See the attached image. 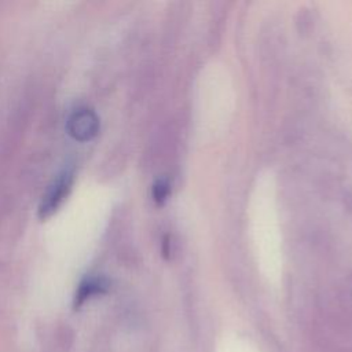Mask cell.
I'll return each mask as SVG.
<instances>
[{
	"instance_id": "obj_1",
	"label": "cell",
	"mask_w": 352,
	"mask_h": 352,
	"mask_svg": "<svg viewBox=\"0 0 352 352\" xmlns=\"http://www.w3.org/2000/svg\"><path fill=\"white\" fill-rule=\"evenodd\" d=\"M73 182H74V170L72 168L63 169L59 175L55 176V179L48 184L38 204L37 214L40 219H47L62 205L69 191L72 190Z\"/></svg>"
},
{
	"instance_id": "obj_2",
	"label": "cell",
	"mask_w": 352,
	"mask_h": 352,
	"mask_svg": "<svg viewBox=\"0 0 352 352\" xmlns=\"http://www.w3.org/2000/svg\"><path fill=\"white\" fill-rule=\"evenodd\" d=\"M99 117L92 107L81 106L74 109L66 121V129L72 138L85 142L99 132Z\"/></svg>"
},
{
	"instance_id": "obj_3",
	"label": "cell",
	"mask_w": 352,
	"mask_h": 352,
	"mask_svg": "<svg viewBox=\"0 0 352 352\" xmlns=\"http://www.w3.org/2000/svg\"><path fill=\"white\" fill-rule=\"evenodd\" d=\"M110 283L106 278L103 276H87L84 278L74 294V300H73V307L77 309L80 308L87 300L92 298L94 296L98 294H103L109 290Z\"/></svg>"
},
{
	"instance_id": "obj_4",
	"label": "cell",
	"mask_w": 352,
	"mask_h": 352,
	"mask_svg": "<svg viewBox=\"0 0 352 352\" xmlns=\"http://www.w3.org/2000/svg\"><path fill=\"white\" fill-rule=\"evenodd\" d=\"M169 192V184L165 180H158L153 186V195L157 202H162Z\"/></svg>"
}]
</instances>
